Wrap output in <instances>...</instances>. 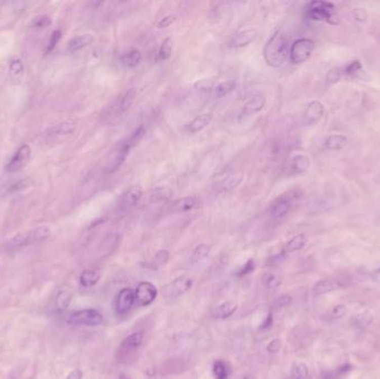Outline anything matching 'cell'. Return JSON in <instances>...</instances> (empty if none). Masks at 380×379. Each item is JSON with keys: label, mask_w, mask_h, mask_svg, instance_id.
I'll use <instances>...</instances> for the list:
<instances>
[{"label": "cell", "mask_w": 380, "mask_h": 379, "mask_svg": "<svg viewBox=\"0 0 380 379\" xmlns=\"http://www.w3.org/2000/svg\"><path fill=\"white\" fill-rule=\"evenodd\" d=\"M82 376H83L82 370L79 369V368H76V369H73L72 371H70L69 374L67 375L66 379H81Z\"/></svg>", "instance_id": "cell-52"}, {"label": "cell", "mask_w": 380, "mask_h": 379, "mask_svg": "<svg viewBox=\"0 0 380 379\" xmlns=\"http://www.w3.org/2000/svg\"><path fill=\"white\" fill-rule=\"evenodd\" d=\"M257 36L258 31L255 28H247V29L240 30L231 37L228 43V47L232 49L246 47L249 44H251L257 38Z\"/></svg>", "instance_id": "cell-13"}, {"label": "cell", "mask_w": 380, "mask_h": 379, "mask_svg": "<svg viewBox=\"0 0 380 379\" xmlns=\"http://www.w3.org/2000/svg\"><path fill=\"white\" fill-rule=\"evenodd\" d=\"M94 41V37L90 33H83V35H79L71 38L67 44V49L70 53H76L86 48L90 44Z\"/></svg>", "instance_id": "cell-17"}, {"label": "cell", "mask_w": 380, "mask_h": 379, "mask_svg": "<svg viewBox=\"0 0 380 379\" xmlns=\"http://www.w3.org/2000/svg\"><path fill=\"white\" fill-rule=\"evenodd\" d=\"M169 258H170L169 251L161 249L156 252L154 260H152V264H154L155 267H160V266L166 265L169 262Z\"/></svg>", "instance_id": "cell-42"}, {"label": "cell", "mask_w": 380, "mask_h": 379, "mask_svg": "<svg viewBox=\"0 0 380 379\" xmlns=\"http://www.w3.org/2000/svg\"><path fill=\"white\" fill-rule=\"evenodd\" d=\"M340 78H342V71H340L339 69L330 70V71H329L328 75H327V80L329 82H331V83L339 81Z\"/></svg>", "instance_id": "cell-51"}, {"label": "cell", "mask_w": 380, "mask_h": 379, "mask_svg": "<svg viewBox=\"0 0 380 379\" xmlns=\"http://www.w3.org/2000/svg\"><path fill=\"white\" fill-rule=\"evenodd\" d=\"M175 21H176V17H175V16H172V15H169V16L163 17L162 19H160L159 22H158L157 27H158V28H160V29H162V28H167V27H169L170 25H173Z\"/></svg>", "instance_id": "cell-50"}, {"label": "cell", "mask_w": 380, "mask_h": 379, "mask_svg": "<svg viewBox=\"0 0 380 379\" xmlns=\"http://www.w3.org/2000/svg\"><path fill=\"white\" fill-rule=\"evenodd\" d=\"M243 379H256V378H254L252 376H249V375H247V376L243 377Z\"/></svg>", "instance_id": "cell-55"}, {"label": "cell", "mask_w": 380, "mask_h": 379, "mask_svg": "<svg viewBox=\"0 0 380 379\" xmlns=\"http://www.w3.org/2000/svg\"><path fill=\"white\" fill-rule=\"evenodd\" d=\"M71 303V293L67 290H62L59 291L58 295L56 296V308L59 310V312H65L67 308L69 307V305Z\"/></svg>", "instance_id": "cell-35"}, {"label": "cell", "mask_w": 380, "mask_h": 379, "mask_svg": "<svg viewBox=\"0 0 380 379\" xmlns=\"http://www.w3.org/2000/svg\"><path fill=\"white\" fill-rule=\"evenodd\" d=\"M347 314V306L344 304H340V305H337V306H334L331 310V318L332 319H340L343 318V317Z\"/></svg>", "instance_id": "cell-44"}, {"label": "cell", "mask_w": 380, "mask_h": 379, "mask_svg": "<svg viewBox=\"0 0 380 379\" xmlns=\"http://www.w3.org/2000/svg\"><path fill=\"white\" fill-rule=\"evenodd\" d=\"M141 59H143V55L138 49H130L120 56V63L127 68L137 67Z\"/></svg>", "instance_id": "cell-26"}, {"label": "cell", "mask_w": 380, "mask_h": 379, "mask_svg": "<svg viewBox=\"0 0 380 379\" xmlns=\"http://www.w3.org/2000/svg\"><path fill=\"white\" fill-rule=\"evenodd\" d=\"M52 18L47 15H40L37 16L31 21V27L35 28V29H45V28L49 27L52 25Z\"/></svg>", "instance_id": "cell-41"}, {"label": "cell", "mask_w": 380, "mask_h": 379, "mask_svg": "<svg viewBox=\"0 0 380 379\" xmlns=\"http://www.w3.org/2000/svg\"><path fill=\"white\" fill-rule=\"evenodd\" d=\"M144 331H136L133 332L132 335H129L123 339L120 344V347L118 349V354L119 357L121 359L122 358H127L130 354H133L140 348L141 345H143L144 342Z\"/></svg>", "instance_id": "cell-8"}, {"label": "cell", "mask_w": 380, "mask_h": 379, "mask_svg": "<svg viewBox=\"0 0 380 379\" xmlns=\"http://www.w3.org/2000/svg\"><path fill=\"white\" fill-rule=\"evenodd\" d=\"M373 321V315L370 312H362L357 315L354 319L355 327L359 328V329H365L369 326Z\"/></svg>", "instance_id": "cell-37"}, {"label": "cell", "mask_w": 380, "mask_h": 379, "mask_svg": "<svg viewBox=\"0 0 380 379\" xmlns=\"http://www.w3.org/2000/svg\"><path fill=\"white\" fill-rule=\"evenodd\" d=\"M60 39H61V31L60 30H55L53 32L52 37H50V39H49V44H48V48H47L48 53L55 49V47L57 46V44L59 43Z\"/></svg>", "instance_id": "cell-47"}, {"label": "cell", "mask_w": 380, "mask_h": 379, "mask_svg": "<svg viewBox=\"0 0 380 379\" xmlns=\"http://www.w3.org/2000/svg\"><path fill=\"white\" fill-rule=\"evenodd\" d=\"M119 242H120V236L118 234L107 235L100 244V254L104 255V256H109V255H111L117 249Z\"/></svg>", "instance_id": "cell-21"}, {"label": "cell", "mask_w": 380, "mask_h": 379, "mask_svg": "<svg viewBox=\"0 0 380 379\" xmlns=\"http://www.w3.org/2000/svg\"><path fill=\"white\" fill-rule=\"evenodd\" d=\"M289 53L290 49L288 39L281 31H276L265 44L263 50L266 64L274 68L285 65L289 58Z\"/></svg>", "instance_id": "cell-1"}, {"label": "cell", "mask_w": 380, "mask_h": 379, "mask_svg": "<svg viewBox=\"0 0 380 379\" xmlns=\"http://www.w3.org/2000/svg\"><path fill=\"white\" fill-rule=\"evenodd\" d=\"M173 39L170 37L164 39L159 48V52H158V59L160 61H167L170 59L173 54Z\"/></svg>", "instance_id": "cell-36"}, {"label": "cell", "mask_w": 380, "mask_h": 379, "mask_svg": "<svg viewBox=\"0 0 380 379\" xmlns=\"http://www.w3.org/2000/svg\"><path fill=\"white\" fill-rule=\"evenodd\" d=\"M31 157V147L28 144L21 145L17 151L11 157V159L6 165L5 169L7 173L14 174L17 172H20L22 168L27 166Z\"/></svg>", "instance_id": "cell-7"}, {"label": "cell", "mask_w": 380, "mask_h": 379, "mask_svg": "<svg viewBox=\"0 0 380 379\" xmlns=\"http://www.w3.org/2000/svg\"><path fill=\"white\" fill-rule=\"evenodd\" d=\"M309 376L308 366L305 363H296L293 364L291 368V377L292 379H307Z\"/></svg>", "instance_id": "cell-39"}, {"label": "cell", "mask_w": 380, "mask_h": 379, "mask_svg": "<svg viewBox=\"0 0 380 379\" xmlns=\"http://www.w3.org/2000/svg\"><path fill=\"white\" fill-rule=\"evenodd\" d=\"M376 273H380V267H379V268H378V269L376 270Z\"/></svg>", "instance_id": "cell-57"}, {"label": "cell", "mask_w": 380, "mask_h": 379, "mask_svg": "<svg viewBox=\"0 0 380 379\" xmlns=\"http://www.w3.org/2000/svg\"><path fill=\"white\" fill-rule=\"evenodd\" d=\"M280 348H281V341L279 338L272 339V341L268 344V346H267V350L269 353H272V354L279 352Z\"/></svg>", "instance_id": "cell-49"}, {"label": "cell", "mask_w": 380, "mask_h": 379, "mask_svg": "<svg viewBox=\"0 0 380 379\" xmlns=\"http://www.w3.org/2000/svg\"><path fill=\"white\" fill-rule=\"evenodd\" d=\"M192 287V279L189 276H179L166 288V296L169 298H178L188 291Z\"/></svg>", "instance_id": "cell-12"}, {"label": "cell", "mask_w": 380, "mask_h": 379, "mask_svg": "<svg viewBox=\"0 0 380 379\" xmlns=\"http://www.w3.org/2000/svg\"><path fill=\"white\" fill-rule=\"evenodd\" d=\"M210 250H212V247L209 245L200 244L199 246L196 247V249L194 250V252H192L191 260L194 263H199V262H201V260H203L209 256Z\"/></svg>", "instance_id": "cell-38"}, {"label": "cell", "mask_w": 380, "mask_h": 379, "mask_svg": "<svg viewBox=\"0 0 380 379\" xmlns=\"http://www.w3.org/2000/svg\"><path fill=\"white\" fill-rule=\"evenodd\" d=\"M282 284V278L276 274L268 273L264 276V285L268 289H276Z\"/></svg>", "instance_id": "cell-40"}, {"label": "cell", "mask_w": 380, "mask_h": 379, "mask_svg": "<svg viewBox=\"0 0 380 379\" xmlns=\"http://www.w3.org/2000/svg\"><path fill=\"white\" fill-rule=\"evenodd\" d=\"M272 321H274V318H272V313L270 312L267 315V317H266V319H265V321L262 324V327H260V328H262V329H268V328L271 327Z\"/></svg>", "instance_id": "cell-53"}, {"label": "cell", "mask_w": 380, "mask_h": 379, "mask_svg": "<svg viewBox=\"0 0 380 379\" xmlns=\"http://www.w3.org/2000/svg\"><path fill=\"white\" fill-rule=\"evenodd\" d=\"M213 372L216 379H228L230 375L229 366L224 360H216L213 365Z\"/></svg>", "instance_id": "cell-34"}, {"label": "cell", "mask_w": 380, "mask_h": 379, "mask_svg": "<svg viewBox=\"0 0 380 379\" xmlns=\"http://www.w3.org/2000/svg\"><path fill=\"white\" fill-rule=\"evenodd\" d=\"M145 135H146L145 127L144 126H140V127H138L137 129H136L135 132L132 135H130L129 137L126 140H124L122 144L124 146H126L127 148H129L130 150H132L134 148V147H136V146H137L140 143L141 139H143L145 137Z\"/></svg>", "instance_id": "cell-32"}, {"label": "cell", "mask_w": 380, "mask_h": 379, "mask_svg": "<svg viewBox=\"0 0 380 379\" xmlns=\"http://www.w3.org/2000/svg\"><path fill=\"white\" fill-rule=\"evenodd\" d=\"M361 70H362L361 64L359 63L358 60H355V61H353V63H350L348 66H346V68L344 69V72H345V75L355 77L357 73H359Z\"/></svg>", "instance_id": "cell-43"}, {"label": "cell", "mask_w": 380, "mask_h": 379, "mask_svg": "<svg viewBox=\"0 0 380 379\" xmlns=\"http://www.w3.org/2000/svg\"><path fill=\"white\" fill-rule=\"evenodd\" d=\"M136 95H137V93H136V90L133 88V89H129L128 92H126L121 96L120 99L118 100L117 108H116L118 115L124 114V112H126L130 107L133 106L135 98H136Z\"/></svg>", "instance_id": "cell-25"}, {"label": "cell", "mask_w": 380, "mask_h": 379, "mask_svg": "<svg viewBox=\"0 0 380 379\" xmlns=\"http://www.w3.org/2000/svg\"><path fill=\"white\" fill-rule=\"evenodd\" d=\"M266 105V98L263 95L257 94L254 95L251 98H249L246 104L242 107V111L241 114L243 116H251L257 114V112L262 111L264 109V107Z\"/></svg>", "instance_id": "cell-16"}, {"label": "cell", "mask_w": 380, "mask_h": 379, "mask_svg": "<svg viewBox=\"0 0 380 379\" xmlns=\"http://www.w3.org/2000/svg\"><path fill=\"white\" fill-rule=\"evenodd\" d=\"M143 198V188L140 185H133L122 195L119 208L121 212H129L138 205Z\"/></svg>", "instance_id": "cell-10"}, {"label": "cell", "mask_w": 380, "mask_h": 379, "mask_svg": "<svg viewBox=\"0 0 380 379\" xmlns=\"http://www.w3.org/2000/svg\"><path fill=\"white\" fill-rule=\"evenodd\" d=\"M236 88L237 82L235 80H226L218 83L217 86L215 87V95H216L217 98H223L225 96L234 92Z\"/></svg>", "instance_id": "cell-33"}, {"label": "cell", "mask_w": 380, "mask_h": 379, "mask_svg": "<svg viewBox=\"0 0 380 379\" xmlns=\"http://www.w3.org/2000/svg\"><path fill=\"white\" fill-rule=\"evenodd\" d=\"M238 309V305L235 302H225L223 304H220L219 306H217L214 310V317L219 319H226L229 318L230 316L234 315Z\"/></svg>", "instance_id": "cell-23"}, {"label": "cell", "mask_w": 380, "mask_h": 379, "mask_svg": "<svg viewBox=\"0 0 380 379\" xmlns=\"http://www.w3.org/2000/svg\"><path fill=\"white\" fill-rule=\"evenodd\" d=\"M24 71H25L24 64H22V61L19 58L15 57V58L10 60V63H9V77H10L11 80H13V82H15V83L19 82L22 75H24Z\"/></svg>", "instance_id": "cell-28"}, {"label": "cell", "mask_w": 380, "mask_h": 379, "mask_svg": "<svg viewBox=\"0 0 380 379\" xmlns=\"http://www.w3.org/2000/svg\"><path fill=\"white\" fill-rule=\"evenodd\" d=\"M213 117V114H202L195 117L194 119L188 123V126H187V132L189 134L200 133L201 130L208 127L209 123L212 122Z\"/></svg>", "instance_id": "cell-20"}, {"label": "cell", "mask_w": 380, "mask_h": 379, "mask_svg": "<svg viewBox=\"0 0 380 379\" xmlns=\"http://www.w3.org/2000/svg\"><path fill=\"white\" fill-rule=\"evenodd\" d=\"M350 369H351V366H350L349 364H345V365H343V366H340L339 368H337L336 374H337V375H344V374H347L348 371H350Z\"/></svg>", "instance_id": "cell-54"}, {"label": "cell", "mask_w": 380, "mask_h": 379, "mask_svg": "<svg viewBox=\"0 0 380 379\" xmlns=\"http://www.w3.org/2000/svg\"><path fill=\"white\" fill-rule=\"evenodd\" d=\"M50 234H52V230H50L48 226H39V227L24 231V233L14 236L13 238L8 241V247L16 249V248L29 246L31 244H35V242L47 239Z\"/></svg>", "instance_id": "cell-2"}, {"label": "cell", "mask_w": 380, "mask_h": 379, "mask_svg": "<svg viewBox=\"0 0 380 379\" xmlns=\"http://www.w3.org/2000/svg\"><path fill=\"white\" fill-rule=\"evenodd\" d=\"M243 180V176L241 174H236L232 175V176H228L224 178L221 182L217 184V191L218 192H225V191H229L231 189L237 188Z\"/></svg>", "instance_id": "cell-24"}, {"label": "cell", "mask_w": 380, "mask_h": 379, "mask_svg": "<svg viewBox=\"0 0 380 379\" xmlns=\"http://www.w3.org/2000/svg\"><path fill=\"white\" fill-rule=\"evenodd\" d=\"M135 304V292L133 291L132 288L124 287L118 292L116 298V314L118 316H124L127 315L130 310H132Z\"/></svg>", "instance_id": "cell-11"}, {"label": "cell", "mask_w": 380, "mask_h": 379, "mask_svg": "<svg viewBox=\"0 0 380 379\" xmlns=\"http://www.w3.org/2000/svg\"><path fill=\"white\" fill-rule=\"evenodd\" d=\"M325 112V107L322 105L320 101H311L310 104H308L307 108L305 110L304 118H305V122L307 123L308 126H313L316 125L317 122H319V120L324 116Z\"/></svg>", "instance_id": "cell-14"}, {"label": "cell", "mask_w": 380, "mask_h": 379, "mask_svg": "<svg viewBox=\"0 0 380 379\" xmlns=\"http://www.w3.org/2000/svg\"><path fill=\"white\" fill-rule=\"evenodd\" d=\"M315 48L316 44L313 39L299 38L291 45L289 58H290V61L294 65L303 64L306 60H308L310 58V56L314 53Z\"/></svg>", "instance_id": "cell-5"}, {"label": "cell", "mask_w": 380, "mask_h": 379, "mask_svg": "<svg viewBox=\"0 0 380 379\" xmlns=\"http://www.w3.org/2000/svg\"><path fill=\"white\" fill-rule=\"evenodd\" d=\"M213 87H214V80H212V79H201V80H198L195 83V88L198 90H202V92L210 90Z\"/></svg>", "instance_id": "cell-46"}, {"label": "cell", "mask_w": 380, "mask_h": 379, "mask_svg": "<svg viewBox=\"0 0 380 379\" xmlns=\"http://www.w3.org/2000/svg\"><path fill=\"white\" fill-rule=\"evenodd\" d=\"M306 244H307V237L304 234L294 236L293 238H291L287 242V245L285 247V252H294L302 250L306 246Z\"/></svg>", "instance_id": "cell-31"}, {"label": "cell", "mask_w": 380, "mask_h": 379, "mask_svg": "<svg viewBox=\"0 0 380 379\" xmlns=\"http://www.w3.org/2000/svg\"><path fill=\"white\" fill-rule=\"evenodd\" d=\"M254 269H255V262H254V259H248L247 262L245 263V265H243L242 267L239 270H238L237 276H239V277L246 276L248 274L252 273Z\"/></svg>", "instance_id": "cell-45"}, {"label": "cell", "mask_w": 380, "mask_h": 379, "mask_svg": "<svg viewBox=\"0 0 380 379\" xmlns=\"http://www.w3.org/2000/svg\"><path fill=\"white\" fill-rule=\"evenodd\" d=\"M334 11H336V7H334L333 4L322 2V0H316V2H311L307 5L306 16L311 20L326 21L332 24Z\"/></svg>", "instance_id": "cell-4"}, {"label": "cell", "mask_w": 380, "mask_h": 379, "mask_svg": "<svg viewBox=\"0 0 380 379\" xmlns=\"http://www.w3.org/2000/svg\"><path fill=\"white\" fill-rule=\"evenodd\" d=\"M119 379H128L126 376H124L123 374L122 375H120V378H119Z\"/></svg>", "instance_id": "cell-56"}, {"label": "cell", "mask_w": 380, "mask_h": 379, "mask_svg": "<svg viewBox=\"0 0 380 379\" xmlns=\"http://www.w3.org/2000/svg\"><path fill=\"white\" fill-rule=\"evenodd\" d=\"M197 206V199L195 197H191V196H187V197H183V198H179V199L175 200L172 206H170V209H172L173 213H188L190 210H192V209L196 208Z\"/></svg>", "instance_id": "cell-19"}, {"label": "cell", "mask_w": 380, "mask_h": 379, "mask_svg": "<svg viewBox=\"0 0 380 379\" xmlns=\"http://www.w3.org/2000/svg\"><path fill=\"white\" fill-rule=\"evenodd\" d=\"M101 274L98 269L96 268H88L85 269L82 273L79 276V282L82 287H94L95 285L98 284V281L100 280Z\"/></svg>", "instance_id": "cell-22"}, {"label": "cell", "mask_w": 380, "mask_h": 379, "mask_svg": "<svg viewBox=\"0 0 380 379\" xmlns=\"http://www.w3.org/2000/svg\"><path fill=\"white\" fill-rule=\"evenodd\" d=\"M158 296L157 287L150 281H141L135 291V303L140 307H148Z\"/></svg>", "instance_id": "cell-6"}, {"label": "cell", "mask_w": 380, "mask_h": 379, "mask_svg": "<svg viewBox=\"0 0 380 379\" xmlns=\"http://www.w3.org/2000/svg\"><path fill=\"white\" fill-rule=\"evenodd\" d=\"M310 168V159L306 155H296L289 161V171L291 174H304Z\"/></svg>", "instance_id": "cell-18"}, {"label": "cell", "mask_w": 380, "mask_h": 379, "mask_svg": "<svg viewBox=\"0 0 380 379\" xmlns=\"http://www.w3.org/2000/svg\"><path fill=\"white\" fill-rule=\"evenodd\" d=\"M294 199V195L292 194H288V195H282L279 198L271 203L270 206V217L272 219H281L282 217H285L286 215L290 212V209L292 207Z\"/></svg>", "instance_id": "cell-9"}, {"label": "cell", "mask_w": 380, "mask_h": 379, "mask_svg": "<svg viewBox=\"0 0 380 379\" xmlns=\"http://www.w3.org/2000/svg\"><path fill=\"white\" fill-rule=\"evenodd\" d=\"M73 132H75V125L70 121H64L50 128L48 135L53 136V137H57V136L70 135Z\"/></svg>", "instance_id": "cell-30"}, {"label": "cell", "mask_w": 380, "mask_h": 379, "mask_svg": "<svg viewBox=\"0 0 380 379\" xmlns=\"http://www.w3.org/2000/svg\"><path fill=\"white\" fill-rule=\"evenodd\" d=\"M129 152H130V149L127 148V147L123 144H121L120 147H119V149L113 152L112 156L110 157V159L108 160V162H107L106 173L107 174L116 173L118 169L123 165V162L128 157Z\"/></svg>", "instance_id": "cell-15"}, {"label": "cell", "mask_w": 380, "mask_h": 379, "mask_svg": "<svg viewBox=\"0 0 380 379\" xmlns=\"http://www.w3.org/2000/svg\"><path fill=\"white\" fill-rule=\"evenodd\" d=\"M292 302V298L290 295H281L280 297H278L277 302H276V306L279 307V308H282V307H287L289 306V305L291 304Z\"/></svg>", "instance_id": "cell-48"}, {"label": "cell", "mask_w": 380, "mask_h": 379, "mask_svg": "<svg viewBox=\"0 0 380 379\" xmlns=\"http://www.w3.org/2000/svg\"><path fill=\"white\" fill-rule=\"evenodd\" d=\"M104 322V317L97 309L88 308L71 313L67 318V324L70 326L96 327Z\"/></svg>", "instance_id": "cell-3"}, {"label": "cell", "mask_w": 380, "mask_h": 379, "mask_svg": "<svg viewBox=\"0 0 380 379\" xmlns=\"http://www.w3.org/2000/svg\"><path fill=\"white\" fill-rule=\"evenodd\" d=\"M337 288L338 284L336 281H333L331 279H321L315 284L313 288V293L315 296H321L325 295V293L336 290Z\"/></svg>", "instance_id": "cell-27"}, {"label": "cell", "mask_w": 380, "mask_h": 379, "mask_svg": "<svg viewBox=\"0 0 380 379\" xmlns=\"http://www.w3.org/2000/svg\"><path fill=\"white\" fill-rule=\"evenodd\" d=\"M347 137H345L344 135H331L326 139L325 147L326 149L331 151L342 150L347 145Z\"/></svg>", "instance_id": "cell-29"}]
</instances>
